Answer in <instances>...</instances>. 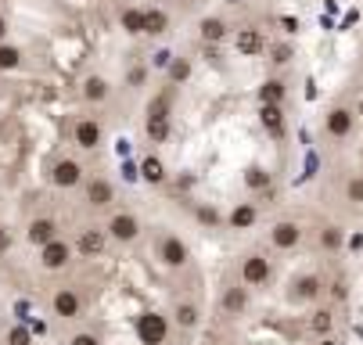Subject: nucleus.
Here are the masks:
<instances>
[{"label": "nucleus", "mask_w": 363, "mask_h": 345, "mask_svg": "<svg viewBox=\"0 0 363 345\" xmlns=\"http://www.w3.org/2000/svg\"><path fill=\"white\" fill-rule=\"evenodd\" d=\"M119 26H123V33L140 36L144 33V8H123L119 11Z\"/></svg>", "instance_id": "nucleus-27"}, {"label": "nucleus", "mask_w": 363, "mask_h": 345, "mask_svg": "<svg viewBox=\"0 0 363 345\" xmlns=\"http://www.w3.org/2000/svg\"><path fill=\"white\" fill-rule=\"evenodd\" d=\"M356 115L363 119V97H359V101H356Z\"/></svg>", "instance_id": "nucleus-43"}, {"label": "nucleus", "mask_w": 363, "mask_h": 345, "mask_svg": "<svg viewBox=\"0 0 363 345\" xmlns=\"http://www.w3.org/2000/svg\"><path fill=\"white\" fill-rule=\"evenodd\" d=\"M234 4H238V0H234Z\"/></svg>", "instance_id": "nucleus-45"}, {"label": "nucleus", "mask_w": 363, "mask_h": 345, "mask_svg": "<svg viewBox=\"0 0 363 345\" xmlns=\"http://www.w3.org/2000/svg\"><path fill=\"white\" fill-rule=\"evenodd\" d=\"M166 79H169V86H184L191 79V58H173L166 69Z\"/></svg>", "instance_id": "nucleus-28"}, {"label": "nucleus", "mask_w": 363, "mask_h": 345, "mask_svg": "<svg viewBox=\"0 0 363 345\" xmlns=\"http://www.w3.org/2000/svg\"><path fill=\"white\" fill-rule=\"evenodd\" d=\"M50 313L58 320H79L83 317V295L76 288H58L50 295Z\"/></svg>", "instance_id": "nucleus-8"}, {"label": "nucleus", "mask_w": 363, "mask_h": 345, "mask_svg": "<svg viewBox=\"0 0 363 345\" xmlns=\"http://www.w3.org/2000/svg\"><path fill=\"white\" fill-rule=\"evenodd\" d=\"M248 291H252V288H245V284H230V288L223 291V299H220V313H223L227 320H238V317H245V313H248Z\"/></svg>", "instance_id": "nucleus-15"}, {"label": "nucleus", "mask_w": 363, "mask_h": 345, "mask_svg": "<svg viewBox=\"0 0 363 345\" xmlns=\"http://www.w3.org/2000/svg\"><path fill=\"white\" fill-rule=\"evenodd\" d=\"M198 36H201L205 47H216V43H223V40L230 36V26H227L223 18H216V15H205V18L198 22Z\"/></svg>", "instance_id": "nucleus-17"}, {"label": "nucleus", "mask_w": 363, "mask_h": 345, "mask_svg": "<svg viewBox=\"0 0 363 345\" xmlns=\"http://www.w3.org/2000/svg\"><path fill=\"white\" fill-rule=\"evenodd\" d=\"M83 198L90 209H112L116 205V183L108 176H90L83 183Z\"/></svg>", "instance_id": "nucleus-9"}, {"label": "nucleus", "mask_w": 363, "mask_h": 345, "mask_svg": "<svg viewBox=\"0 0 363 345\" xmlns=\"http://www.w3.org/2000/svg\"><path fill=\"white\" fill-rule=\"evenodd\" d=\"M105 230H108V237H112L116 244H133V241H140L144 223H140L137 213H130V209H116V213L108 216Z\"/></svg>", "instance_id": "nucleus-1"}, {"label": "nucleus", "mask_w": 363, "mask_h": 345, "mask_svg": "<svg viewBox=\"0 0 363 345\" xmlns=\"http://www.w3.org/2000/svg\"><path fill=\"white\" fill-rule=\"evenodd\" d=\"M8 249H11V234H8V227H4V223H0V256H4Z\"/></svg>", "instance_id": "nucleus-39"}, {"label": "nucleus", "mask_w": 363, "mask_h": 345, "mask_svg": "<svg viewBox=\"0 0 363 345\" xmlns=\"http://www.w3.org/2000/svg\"><path fill=\"white\" fill-rule=\"evenodd\" d=\"M259 126H263L270 137L281 140L284 137V126H288L284 123V108L281 105H259Z\"/></svg>", "instance_id": "nucleus-18"}, {"label": "nucleus", "mask_w": 363, "mask_h": 345, "mask_svg": "<svg viewBox=\"0 0 363 345\" xmlns=\"http://www.w3.org/2000/svg\"><path fill=\"white\" fill-rule=\"evenodd\" d=\"M0 43H8V18L0 15Z\"/></svg>", "instance_id": "nucleus-42"}, {"label": "nucleus", "mask_w": 363, "mask_h": 345, "mask_svg": "<svg viewBox=\"0 0 363 345\" xmlns=\"http://www.w3.org/2000/svg\"><path fill=\"white\" fill-rule=\"evenodd\" d=\"M173 320H177L180 331H194V327L201 324V310H198L194 302H177V306H173Z\"/></svg>", "instance_id": "nucleus-24"}, {"label": "nucleus", "mask_w": 363, "mask_h": 345, "mask_svg": "<svg viewBox=\"0 0 363 345\" xmlns=\"http://www.w3.org/2000/svg\"><path fill=\"white\" fill-rule=\"evenodd\" d=\"M320 295H324V277L320 273H298L288 284V302L291 306H313V302H320Z\"/></svg>", "instance_id": "nucleus-2"}, {"label": "nucleus", "mask_w": 363, "mask_h": 345, "mask_svg": "<svg viewBox=\"0 0 363 345\" xmlns=\"http://www.w3.org/2000/svg\"><path fill=\"white\" fill-rule=\"evenodd\" d=\"M270 183H274V176H270L263 166H248V169H245V187H248V191H267Z\"/></svg>", "instance_id": "nucleus-31"}, {"label": "nucleus", "mask_w": 363, "mask_h": 345, "mask_svg": "<svg viewBox=\"0 0 363 345\" xmlns=\"http://www.w3.org/2000/svg\"><path fill=\"white\" fill-rule=\"evenodd\" d=\"M288 58H291V47H288V43H281V47H274V58H270L274 65H284Z\"/></svg>", "instance_id": "nucleus-37"}, {"label": "nucleus", "mask_w": 363, "mask_h": 345, "mask_svg": "<svg viewBox=\"0 0 363 345\" xmlns=\"http://www.w3.org/2000/svg\"><path fill=\"white\" fill-rule=\"evenodd\" d=\"M72 256H76V244L65 241V237H55L50 244H43V249H40V266L47 273H58V270H65L72 263Z\"/></svg>", "instance_id": "nucleus-6"}, {"label": "nucleus", "mask_w": 363, "mask_h": 345, "mask_svg": "<svg viewBox=\"0 0 363 345\" xmlns=\"http://www.w3.org/2000/svg\"><path fill=\"white\" fill-rule=\"evenodd\" d=\"M255 220H259V209H255L252 202H238V205L230 209V216H227V223H230L234 230H248V227H255Z\"/></svg>", "instance_id": "nucleus-21"}, {"label": "nucleus", "mask_w": 363, "mask_h": 345, "mask_svg": "<svg viewBox=\"0 0 363 345\" xmlns=\"http://www.w3.org/2000/svg\"><path fill=\"white\" fill-rule=\"evenodd\" d=\"M169 62H173V55H169V51H155V58H151V65H155V69H169Z\"/></svg>", "instance_id": "nucleus-38"}, {"label": "nucleus", "mask_w": 363, "mask_h": 345, "mask_svg": "<svg viewBox=\"0 0 363 345\" xmlns=\"http://www.w3.org/2000/svg\"><path fill=\"white\" fill-rule=\"evenodd\" d=\"M284 94H288L284 79L270 76V79H263V86H259V105H284Z\"/></svg>", "instance_id": "nucleus-23"}, {"label": "nucleus", "mask_w": 363, "mask_h": 345, "mask_svg": "<svg viewBox=\"0 0 363 345\" xmlns=\"http://www.w3.org/2000/svg\"><path fill=\"white\" fill-rule=\"evenodd\" d=\"M144 79H147V72H144V69H133V72H130V86H133V90H137V86H144Z\"/></svg>", "instance_id": "nucleus-40"}, {"label": "nucleus", "mask_w": 363, "mask_h": 345, "mask_svg": "<svg viewBox=\"0 0 363 345\" xmlns=\"http://www.w3.org/2000/svg\"><path fill=\"white\" fill-rule=\"evenodd\" d=\"M331 295H335V299H345V281H335L331 284Z\"/></svg>", "instance_id": "nucleus-41"}, {"label": "nucleus", "mask_w": 363, "mask_h": 345, "mask_svg": "<svg viewBox=\"0 0 363 345\" xmlns=\"http://www.w3.org/2000/svg\"><path fill=\"white\" fill-rule=\"evenodd\" d=\"M342 241H345V234H342V227H335V223H328V227L320 230V249H324V252H338V249H342Z\"/></svg>", "instance_id": "nucleus-32"}, {"label": "nucleus", "mask_w": 363, "mask_h": 345, "mask_svg": "<svg viewBox=\"0 0 363 345\" xmlns=\"http://www.w3.org/2000/svg\"><path fill=\"white\" fill-rule=\"evenodd\" d=\"M15 69H22V47L0 43V72H15Z\"/></svg>", "instance_id": "nucleus-29"}, {"label": "nucleus", "mask_w": 363, "mask_h": 345, "mask_svg": "<svg viewBox=\"0 0 363 345\" xmlns=\"http://www.w3.org/2000/svg\"><path fill=\"white\" fill-rule=\"evenodd\" d=\"M50 183H55L58 191H72V187L86 183V176H83V166H79L76 159H58L55 166H50Z\"/></svg>", "instance_id": "nucleus-12"}, {"label": "nucleus", "mask_w": 363, "mask_h": 345, "mask_svg": "<svg viewBox=\"0 0 363 345\" xmlns=\"http://www.w3.org/2000/svg\"><path fill=\"white\" fill-rule=\"evenodd\" d=\"M169 115H173V86L159 90L147 101V119H169Z\"/></svg>", "instance_id": "nucleus-22"}, {"label": "nucleus", "mask_w": 363, "mask_h": 345, "mask_svg": "<svg viewBox=\"0 0 363 345\" xmlns=\"http://www.w3.org/2000/svg\"><path fill=\"white\" fill-rule=\"evenodd\" d=\"M234 51H238L241 58H255V55H263V51H267V36L259 33L255 26H241V29L234 33Z\"/></svg>", "instance_id": "nucleus-14"}, {"label": "nucleus", "mask_w": 363, "mask_h": 345, "mask_svg": "<svg viewBox=\"0 0 363 345\" xmlns=\"http://www.w3.org/2000/svg\"><path fill=\"white\" fill-rule=\"evenodd\" d=\"M55 237H62V234H58V220H50V216H36V220H29V227H26V241L33 244V249H43V244H50Z\"/></svg>", "instance_id": "nucleus-16"}, {"label": "nucleus", "mask_w": 363, "mask_h": 345, "mask_svg": "<svg viewBox=\"0 0 363 345\" xmlns=\"http://www.w3.org/2000/svg\"><path fill=\"white\" fill-rule=\"evenodd\" d=\"M72 140H76V147H83V152H94V147H101V140H105V126H101L97 115H83L72 126Z\"/></svg>", "instance_id": "nucleus-10"}, {"label": "nucleus", "mask_w": 363, "mask_h": 345, "mask_svg": "<svg viewBox=\"0 0 363 345\" xmlns=\"http://www.w3.org/2000/svg\"><path fill=\"white\" fill-rule=\"evenodd\" d=\"M108 230L105 227H83L79 234H76V252L83 256V259H97V256H105V249H108Z\"/></svg>", "instance_id": "nucleus-7"}, {"label": "nucleus", "mask_w": 363, "mask_h": 345, "mask_svg": "<svg viewBox=\"0 0 363 345\" xmlns=\"http://www.w3.org/2000/svg\"><path fill=\"white\" fill-rule=\"evenodd\" d=\"M270 244H274L277 252L298 249V244H302V223H298V220H277V223L270 227Z\"/></svg>", "instance_id": "nucleus-11"}, {"label": "nucleus", "mask_w": 363, "mask_h": 345, "mask_svg": "<svg viewBox=\"0 0 363 345\" xmlns=\"http://www.w3.org/2000/svg\"><path fill=\"white\" fill-rule=\"evenodd\" d=\"M137 334H140L144 345H162L169 338V320L162 313H144L137 320Z\"/></svg>", "instance_id": "nucleus-13"}, {"label": "nucleus", "mask_w": 363, "mask_h": 345, "mask_svg": "<svg viewBox=\"0 0 363 345\" xmlns=\"http://www.w3.org/2000/svg\"><path fill=\"white\" fill-rule=\"evenodd\" d=\"M194 220L205 223V227H220V223H223V216H220L213 205H198V209H194Z\"/></svg>", "instance_id": "nucleus-35"}, {"label": "nucleus", "mask_w": 363, "mask_h": 345, "mask_svg": "<svg viewBox=\"0 0 363 345\" xmlns=\"http://www.w3.org/2000/svg\"><path fill=\"white\" fill-rule=\"evenodd\" d=\"M274 281V263L263 252H248L241 259V284L245 288H267Z\"/></svg>", "instance_id": "nucleus-3"}, {"label": "nucleus", "mask_w": 363, "mask_h": 345, "mask_svg": "<svg viewBox=\"0 0 363 345\" xmlns=\"http://www.w3.org/2000/svg\"><path fill=\"white\" fill-rule=\"evenodd\" d=\"M159 263L166 270H184L191 263V249L180 234H162L159 237Z\"/></svg>", "instance_id": "nucleus-5"}, {"label": "nucleus", "mask_w": 363, "mask_h": 345, "mask_svg": "<svg viewBox=\"0 0 363 345\" xmlns=\"http://www.w3.org/2000/svg\"><path fill=\"white\" fill-rule=\"evenodd\" d=\"M4 345H33V331L22 327V324H15V327L4 334Z\"/></svg>", "instance_id": "nucleus-34"}, {"label": "nucleus", "mask_w": 363, "mask_h": 345, "mask_svg": "<svg viewBox=\"0 0 363 345\" xmlns=\"http://www.w3.org/2000/svg\"><path fill=\"white\" fill-rule=\"evenodd\" d=\"M342 194H345V202H352V205H363V173H352V176L345 180Z\"/></svg>", "instance_id": "nucleus-33"}, {"label": "nucleus", "mask_w": 363, "mask_h": 345, "mask_svg": "<svg viewBox=\"0 0 363 345\" xmlns=\"http://www.w3.org/2000/svg\"><path fill=\"white\" fill-rule=\"evenodd\" d=\"M356 108H349V105H331L328 112H324V133L331 137V140H345V137H352V130H356Z\"/></svg>", "instance_id": "nucleus-4"}, {"label": "nucleus", "mask_w": 363, "mask_h": 345, "mask_svg": "<svg viewBox=\"0 0 363 345\" xmlns=\"http://www.w3.org/2000/svg\"><path fill=\"white\" fill-rule=\"evenodd\" d=\"M144 133L151 144H166L173 137V119H144Z\"/></svg>", "instance_id": "nucleus-26"}, {"label": "nucleus", "mask_w": 363, "mask_h": 345, "mask_svg": "<svg viewBox=\"0 0 363 345\" xmlns=\"http://www.w3.org/2000/svg\"><path fill=\"white\" fill-rule=\"evenodd\" d=\"M69 345H101V338H97L94 331H79V334L69 338Z\"/></svg>", "instance_id": "nucleus-36"}, {"label": "nucleus", "mask_w": 363, "mask_h": 345, "mask_svg": "<svg viewBox=\"0 0 363 345\" xmlns=\"http://www.w3.org/2000/svg\"><path fill=\"white\" fill-rule=\"evenodd\" d=\"M317 345H335V341H331V338H320V341H317Z\"/></svg>", "instance_id": "nucleus-44"}, {"label": "nucleus", "mask_w": 363, "mask_h": 345, "mask_svg": "<svg viewBox=\"0 0 363 345\" xmlns=\"http://www.w3.org/2000/svg\"><path fill=\"white\" fill-rule=\"evenodd\" d=\"M108 97H112V83H108L105 76H86V79H83V101L105 105Z\"/></svg>", "instance_id": "nucleus-19"}, {"label": "nucleus", "mask_w": 363, "mask_h": 345, "mask_svg": "<svg viewBox=\"0 0 363 345\" xmlns=\"http://www.w3.org/2000/svg\"><path fill=\"white\" fill-rule=\"evenodd\" d=\"M140 180H144V183H151V187H162V183L169 180L166 162H162L159 155H147V159L140 162Z\"/></svg>", "instance_id": "nucleus-20"}, {"label": "nucleus", "mask_w": 363, "mask_h": 345, "mask_svg": "<svg viewBox=\"0 0 363 345\" xmlns=\"http://www.w3.org/2000/svg\"><path fill=\"white\" fill-rule=\"evenodd\" d=\"M169 29V15L162 8H144V33L147 36H162Z\"/></svg>", "instance_id": "nucleus-25"}, {"label": "nucleus", "mask_w": 363, "mask_h": 345, "mask_svg": "<svg viewBox=\"0 0 363 345\" xmlns=\"http://www.w3.org/2000/svg\"><path fill=\"white\" fill-rule=\"evenodd\" d=\"M331 327H335V313L331 310H317L313 317H309V331H313L317 338H331Z\"/></svg>", "instance_id": "nucleus-30"}]
</instances>
